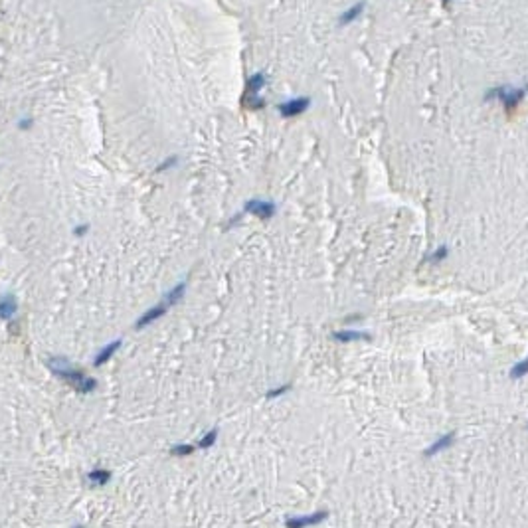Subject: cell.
Returning a JSON list of instances; mask_svg holds the SVG:
<instances>
[{"label":"cell","instance_id":"19","mask_svg":"<svg viewBox=\"0 0 528 528\" xmlns=\"http://www.w3.org/2000/svg\"><path fill=\"white\" fill-rule=\"evenodd\" d=\"M447 253H449V249L445 247V245H441V247H437L431 255H429L428 259L429 261H433V263H437V261H441V259H445L447 257Z\"/></svg>","mask_w":528,"mask_h":528},{"label":"cell","instance_id":"24","mask_svg":"<svg viewBox=\"0 0 528 528\" xmlns=\"http://www.w3.org/2000/svg\"><path fill=\"white\" fill-rule=\"evenodd\" d=\"M73 528H83V526H73Z\"/></svg>","mask_w":528,"mask_h":528},{"label":"cell","instance_id":"5","mask_svg":"<svg viewBox=\"0 0 528 528\" xmlns=\"http://www.w3.org/2000/svg\"><path fill=\"white\" fill-rule=\"evenodd\" d=\"M245 212L253 214L259 220H269L275 216V204L269 200H249L245 204Z\"/></svg>","mask_w":528,"mask_h":528},{"label":"cell","instance_id":"15","mask_svg":"<svg viewBox=\"0 0 528 528\" xmlns=\"http://www.w3.org/2000/svg\"><path fill=\"white\" fill-rule=\"evenodd\" d=\"M364 10V2H358L356 6H350L346 12H342V16H340V24L344 26V24H348V22H352L354 18H358L360 16V12Z\"/></svg>","mask_w":528,"mask_h":528},{"label":"cell","instance_id":"7","mask_svg":"<svg viewBox=\"0 0 528 528\" xmlns=\"http://www.w3.org/2000/svg\"><path fill=\"white\" fill-rule=\"evenodd\" d=\"M455 439H457V433H455V431H449V433L437 437V439L429 445L428 449H424V457H433V455L443 453L445 449H449V447L455 443Z\"/></svg>","mask_w":528,"mask_h":528},{"label":"cell","instance_id":"3","mask_svg":"<svg viewBox=\"0 0 528 528\" xmlns=\"http://www.w3.org/2000/svg\"><path fill=\"white\" fill-rule=\"evenodd\" d=\"M526 95V89L524 87H510V85H502V87H496L495 91H489L487 99L491 97H496V99L502 103L504 111L510 115L516 111V107L520 105V101L524 99Z\"/></svg>","mask_w":528,"mask_h":528},{"label":"cell","instance_id":"6","mask_svg":"<svg viewBox=\"0 0 528 528\" xmlns=\"http://www.w3.org/2000/svg\"><path fill=\"white\" fill-rule=\"evenodd\" d=\"M309 105H311V99H307V97H295V99H289L285 101V103H281V105H279V113H281L283 117H297V115L305 113V111L309 109Z\"/></svg>","mask_w":528,"mask_h":528},{"label":"cell","instance_id":"22","mask_svg":"<svg viewBox=\"0 0 528 528\" xmlns=\"http://www.w3.org/2000/svg\"><path fill=\"white\" fill-rule=\"evenodd\" d=\"M85 231H87V226H81V228H77V230H75V233H77V235H81V233H85Z\"/></svg>","mask_w":528,"mask_h":528},{"label":"cell","instance_id":"14","mask_svg":"<svg viewBox=\"0 0 528 528\" xmlns=\"http://www.w3.org/2000/svg\"><path fill=\"white\" fill-rule=\"evenodd\" d=\"M528 374V356L526 358H522L520 362H516L512 368H510V372H508V378L510 380H520V378H524Z\"/></svg>","mask_w":528,"mask_h":528},{"label":"cell","instance_id":"23","mask_svg":"<svg viewBox=\"0 0 528 528\" xmlns=\"http://www.w3.org/2000/svg\"><path fill=\"white\" fill-rule=\"evenodd\" d=\"M443 2H451V0H443Z\"/></svg>","mask_w":528,"mask_h":528},{"label":"cell","instance_id":"11","mask_svg":"<svg viewBox=\"0 0 528 528\" xmlns=\"http://www.w3.org/2000/svg\"><path fill=\"white\" fill-rule=\"evenodd\" d=\"M121 348V340L117 338V340H113V342H109L107 346H103L99 352L95 354V358H93V366H103V364L107 362L117 350Z\"/></svg>","mask_w":528,"mask_h":528},{"label":"cell","instance_id":"12","mask_svg":"<svg viewBox=\"0 0 528 528\" xmlns=\"http://www.w3.org/2000/svg\"><path fill=\"white\" fill-rule=\"evenodd\" d=\"M184 293H186V283L182 281V283H178L176 287H172V289H170V291H168V293L165 295V299H163V301H165L168 307H172V305H176L180 299L184 297Z\"/></svg>","mask_w":528,"mask_h":528},{"label":"cell","instance_id":"21","mask_svg":"<svg viewBox=\"0 0 528 528\" xmlns=\"http://www.w3.org/2000/svg\"><path fill=\"white\" fill-rule=\"evenodd\" d=\"M364 319V315H360V313H356V315H348V317H344V323H352V321H362Z\"/></svg>","mask_w":528,"mask_h":528},{"label":"cell","instance_id":"13","mask_svg":"<svg viewBox=\"0 0 528 528\" xmlns=\"http://www.w3.org/2000/svg\"><path fill=\"white\" fill-rule=\"evenodd\" d=\"M87 479H89L91 483H95V485H107V483L111 481V471H107V469H93V471L87 473Z\"/></svg>","mask_w":528,"mask_h":528},{"label":"cell","instance_id":"17","mask_svg":"<svg viewBox=\"0 0 528 528\" xmlns=\"http://www.w3.org/2000/svg\"><path fill=\"white\" fill-rule=\"evenodd\" d=\"M218 441V429H210L202 439L198 441V447L200 449H210L214 443Z\"/></svg>","mask_w":528,"mask_h":528},{"label":"cell","instance_id":"16","mask_svg":"<svg viewBox=\"0 0 528 528\" xmlns=\"http://www.w3.org/2000/svg\"><path fill=\"white\" fill-rule=\"evenodd\" d=\"M192 453H194V445H190V443H178V445L170 447V455H174V457H186Z\"/></svg>","mask_w":528,"mask_h":528},{"label":"cell","instance_id":"2","mask_svg":"<svg viewBox=\"0 0 528 528\" xmlns=\"http://www.w3.org/2000/svg\"><path fill=\"white\" fill-rule=\"evenodd\" d=\"M265 87V75L263 73H253L243 89V97H241V105L249 111H257L263 109L265 99L261 97V89Z\"/></svg>","mask_w":528,"mask_h":528},{"label":"cell","instance_id":"8","mask_svg":"<svg viewBox=\"0 0 528 528\" xmlns=\"http://www.w3.org/2000/svg\"><path fill=\"white\" fill-rule=\"evenodd\" d=\"M166 311H168V305H166L165 301H161L159 305H155V307H151L147 313H143L139 319H137V325H135V329H143V327H149L151 323H155V321H159L163 315H165Z\"/></svg>","mask_w":528,"mask_h":528},{"label":"cell","instance_id":"10","mask_svg":"<svg viewBox=\"0 0 528 528\" xmlns=\"http://www.w3.org/2000/svg\"><path fill=\"white\" fill-rule=\"evenodd\" d=\"M18 311V303H16V297L12 293H4L0 297V321H8L16 315Z\"/></svg>","mask_w":528,"mask_h":528},{"label":"cell","instance_id":"1","mask_svg":"<svg viewBox=\"0 0 528 528\" xmlns=\"http://www.w3.org/2000/svg\"><path fill=\"white\" fill-rule=\"evenodd\" d=\"M46 364H48V368L52 370V374H56L58 378L66 380L73 390H77V392H81V394H89V392H93L95 386H97V380H93V378H89L87 374H83L81 370L73 368L66 356H50V358L46 360Z\"/></svg>","mask_w":528,"mask_h":528},{"label":"cell","instance_id":"20","mask_svg":"<svg viewBox=\"0 0 528 528\" xmlns=\"http://www.w3.org/2000/svg\"><path fill=\"white\" fill-rule=\"evenodd\" d=\"M172 165H176V157H168V161L159 166V172H163V170H166V168H170Z\"/></svg>","mask_w":528,"mask_h":528},{"label":"cell","instance_id":"18","mask_svg":"<svg viewBox=\"0 0 528 528\" xmlns=\"http://www.w3.org/2000/svg\"><path fill=\"white\" fill-rule=\"evenodd\" d=\"M291 390V384H281L279 388H273V390H269L267 394H265V398L267 400H275V398H281L283 394H287Z\"/></svg>","mask_w":528,"mask_h":528},{"label":"cell","instance_id":"4","mask_svg":"<svg viewBox=\"0 0 528 528\" xmlns=\"http://www.w3.org/2000/svg\"><path fill=\"white\" fill-rule=\"evenodd\" d=\"M329 518V510H315L311 514H301V516H289L285 520V528H309L321 524L323 520Z\"/></svg>","mask_w":528,"mask_h":528},{"label":"cell","instance_id":"9","mask_svg":"<svg viewBox=\"0 0 528 528\" xmlns=\"http://www.w3.org/2000/svg\"><path fill=\"white\" fill-rule=\"evenodd\" d=\"M330 336H332L334 340H338V342H354V340H370V338H372L370 332H364V330H350V329L334 330Z\"/></svg>","mask_w":528,"mask_h":528}]
</instances>
